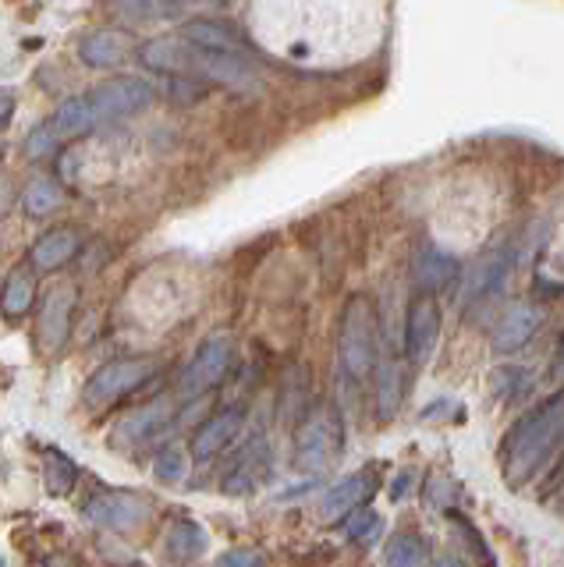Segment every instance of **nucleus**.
<instances>
[{"instance_id":"obj_23","label":"nucleus","mask_w":564,"mask_h":567,"mask_svg":"<svg viewBox=\"0 0 564 567\" xmlns=\"http://www.w3.org/2000/svg\"><path fill=\"white\" fill-rule=\"evenodd\" d=\"M22 206L29 217H50V213H58L64 206V188L58 185V177H50V174H37L32 182L22 188Z\"/></svg>"},{"instance_id":"obj_24","label":"nucleus","mask_w":564,"mask_h":567,"mask_svg":"<svg viewBox=\"0 0 564 567\" xmlns=\"http://www.w3.org/2000/svg\"><path fill=\"white\" fill-rule=\"evenodd\" d=\"M167 419V408L164 404H146V408H139V412H132L125 422L117 425V433L114 440L117 443H146L150 436L161 433V422Z\"/></svg>"},{"instance_id":"obj_7","label":"nucleus","mask_w":564,"mask_h":567,"mask_svg":"<svg viewBox=\"0 0 564 567\" xmlns=\"http://www.w3.org/2000/svg\"><path fill=\"white\" fill-rule=\"evenodd\" d=\"M85 100H90L96 124H100V121H114V117H129V114L146 111L153 103V85L146 79H111V82L96 85Z\"/></svg>"},{"instance_id":"obj_5","label":"nucleus","mask_w":564,"mask_h":567,"mask_svg":"<svg viewBox=\"0 0 564 567\" xmlns=\"http://www.w3.org/2000/svg\"><path fill=\"white\" fill-rule=\"evenodd\" d=\"M235 362V341L227 333H214L199 344V351L192 354V362L182 372V398H203L206 390H214Z\"/></svg>"},{"instance_id":"obj_37","label":"nucleus","mask_w":564,"mask_h":567,"mask_svg":"<svg viewBox=\"0 0 564 567\" xmlns=\"http://www.w3.org/2000/svg\"><path fill=\"white\" fill-rule=\"evenodd\" d=\"M437 567H465V564H458V560H440Z\"/></svg>"},{"instance_id":"obj_31","label":"nucleus","mask_w":564,"mask_h":567,"mask_svg":"<svg viewBox=\"0 0 564 567\" xmlns=\"http://www.w3.org/2000/svg\"><path fill=\"white\" fill-rule=\"evenodd\" d=\"M214 567H267V557H263L256 546H235V549H224Z\"/></svg>"},{"instance_id":"obj_4","label":"nucleus","mask_w":564,"mask_h":567,"mask_svg":"<svg viewBox=\"0 0 564 567\" xmlns=\"http://www.w3.org/2000/svg\"><path fill=\"white\" fill-rule=\"evenodd\" d=\"M153 372H156V359H117V362H107L103 369H96L90 380H85L82 401H85V408L100 412V408H107L117 398H125V394H132V390H139L153 377Z\"/></svg>"},{"instance_id":"obj_11","label":"nucleus","mask_w":564,"mask_h":567,"mask_svg":"<svg viewBox=\"0 0 564 567\" xmlns=\"http://www.w3.org/2000/svg\"><path fill=\"white\" fill-rule=\"evenodd\" d=\"M135 50V35L129 29H96L79 43V58L85 68L107 71V68H121Z\"/></svg>"},{"instance_id":"obj_1","label":"nucleus","mask_w":564,"mask_h":567,"mask_svg":"<svg viewBox=\"0 0 564 567\" xmlns=\"http://www.w3.org/2000/svg\"><path fill=\"white\" fill-rule=\"evenodd\" d=\"M561 436H564V390L536 404L533 412H525L519 422H511V430L501 440L504 483L511 489L525 486L546 465V457L554 454Z\"/></svg>"},{"instance_id":"obj_2","label":"nucleus","mask_w":564,"mask_h":567,"mask_svg":"<svg viewBox=\"0 0 564 567\" xmlns=\"http://www.w3.org/2000/svg\"><path fill=\"white\" fill-rule=\"evenodd\" d=\"M338 362L351 383H366L380 365L377 306L369 295H351L338 323Z\"/></svg>"},{"instance_id":"obj_14","label":"nucleus","mask_w":564,"mask_h":567,"mask_svg":"<svg viewBox=\"0 0 564 567\" xmlns=\"http://www.w3.org/2000/svg\"><path fill=\"white\" fill-rule=\"evenodd\" d=\"M185 40L192 47H199L206 53H224V58H242L249 61L245 53H249V43H245V35L227 25V22H209V18H192V22H185Z\"/></svg>"},{"instance_id":"obj_20","label":"nucleus","mask_w":564,"mask_h":567,"mask_svg":"<svg viewBox=\"0 0 564 567\" xmlns=\"http://www.w3.org/2000/svg\"><path fill=\"white\" fill-rule=\"evenodd\" d=\"M206 546H209V536H206V528L196 525V522H174L167 528V539H164V554L171 564H192V560H199L206 554Z\"/></svg>"},{"instance_id":"obj_15","label":"nucleus","mask_w":564,"mask_h":567,"mask_svg":"<svg viewBox=\"0 0 564 567\" xmlns=\"http://www.w3.org/2000/svg\"><path fill=\"white\" fill-rule=\"evenodd\" d=\"M412 280H416V288L419 295H437V291H444L448 284L458 280V259L451 252H444L440 245L427 241L416 252V266H412Z\"/></svg>"},{"instance_id":"obj_8","label":"nucleus","mask_w":564,"mask_h":567,"mask_svg":"<svg viewBox=\"0 0 564 567\" xmlns=\"http://www.w3.org/2000/svg\"><path fill=\"white\" fill-rule=\"evenodd\" d=\"M79 306L75 288H54L47 291L43 309H40V323H37V337H40V351L43 354H58L72 333V316Z\"/></svg>"},{"instance_id":"obj_9","label":"nucleus","mask_w":564,"mask_h":567,"mask_svg":"<svg viewBox=\"0 0 564 567\" xmlns=\"http://www.w3.org/2000/svg\"><path fill=\"white\" fill-rule=\"evenodd\" d=\"M437 337H440V309H437V298L430 295H419L412 298L409 306V319H404V351H409V362L422 365L433 354L437 348Z\"/></svg>"},{"instance_id":"obj_6","label":"nucleus","mask_w":564,"mask_h":567,"mask_svg":"<svg viewBox=\"0 0 564 567\" xmlns=\"http://www.w3.org/2000/svg\"><path fill=\"white\" fill-rule=\"evenodd\" d=\"M153 504L150 496L132 493V489H100L90 504H85V518L100 528L114 532H135L150 522Z\"/></svg>"},{"instance_id":"obj_33","label":"nucleus","mask_w":564,"mask_h":567,"mask_svg":"<svg viewBox=\"0 0 564 567\" xmlns=\"http://www.w3.org/2000/svg\"><path fill=\"white\" fill-rule=\"evenodd\" d=\"M117 11H125L132 18H164V14H178V4H121Z\"/></svg>"},{"instance_id":"obj_32","label":"nucleus","mask_w":564,"mask_h":567,"mask_svg":"<svg viewBox=\"0 0 564 567\" xmlns=\"http://www.w3.org/2000/svg\"><path fill=\"white\" fill-rule=\"evenodd\" d=\"M348 536H351V543L373 546V539L380 536V518L373 511H359V518L348 525Z\"/></svg>"},{"instance_id":"obj_13","label":"nucleus","mask_w":564,"mask_h":567,"mask_svg":"<svg viewBox=\"0 0 564 567\" xmlns=\"http://www.w3.org/2000/svg\"><path fill=\"white\" fill-rule=\"evenodd\" d=\"M192 75H203L209 82H217L224 89H235V93H256L259 89V71L242 61V58H224V53H206L199 50L196 71Z\"/></svg>"},{"instance_id":"obj_3","label":"nucleus","mask_w":564,"mask_h":567,"mask_svg":"<svg viewBox=\"0 0 564 567\" xmlns=\"http://www.w3.org/2000/svg\"><path fill=\"white\" fill-rule=\"evenodd\" d=\"M345 447V425L334 404H316L302 415L295 430V468L298 472H324L338 461Z\"/></svg>"},{"instance_id":"obj_34","label":"nucleus","mask_w":564,"mask_h":567,"mask_svg":"<svg viewBox=\"0 0 564 567\" xmlns=\"http://www.w3.org/2000/svg\"><path fill=\"white\" fill-rule=\"evenodd\" d=\"M11 206H14V185H11V177L0 174V220L8 217Z\"/></svg>"},{"instance_id":"obj_27","label":"nucleus","mask_w":564,"mask_h":567,"mask_svg":"<svg viewBox=\"0 0 564 567\" xmlns=\"http://www.w3.org/2000/svg\"><path fill=\"white\" fill-rule=\"evenodd\" d=\"M43 472H47V489L54 493V496H64L68 489L75 486V478H79V465L64 451H58V447H47Z\"/></svg>"},{"instance_id":"obj_18","label":"nucleus","mask_w":564,"mask_h":567,"mask_svg":"<svg viewBox=\"0 0 564 567\" xmlns=\"http://www.w3.org/2000/svg\"><path fill=\"white\" fill-rule=\"evenodd\" d=\"M79 252V235L75 230H68V227H54V230H47V235L37 238V245H32V266L43 274H54L61 270L64 262H72Z\"/></svg>"},{"instance_id":"obj_35","label":"nucleus","mask_w":564,"mask_h":567,"mask_svg":"<svg viewBox=\"0 0 564 567\" xmlns=\"http://www.w3.org/2000/svg\"><path fill=\"white\" fill-rule=\"evenodd\" d=\"M11 117H14V93L0 89V128H4V124H11Z\"/></svg>"},{"instance_id":"obj_19","label":"nucleus","mask_w":564,"mask_h":567,"mask_svg":"<svg viewBox=\"0 0 564 567\" xmlns=\"http://www.w3.org/2000/svg\"><path fill=\"white\" fill-rule=\"evenodd\" d=\"M369 489H373V478H369L366 472L348 475V478H341L338 486H330L327 496H324V522H341V518H348V514L356 511L366 501V496H369Z\"/></svg>"},{"instance_id":"obj_12","label":"nucleus","mask_w":564,"mask_h":567,"mask_svg":"<svg viewBox=\"0 0 564 567\" xmlns=\"http://www.w3.org/2000/svg\"><path fill=\"white\" fill-rule=\"evenodd\" d=\"M242 422H245V404H227V408H221V412H214L199 425V433L192 436V457L196 461L217 457L227 443L238 436Z\"/></svg>"},{"instance_id":"obj_25","label":"nucleus","mask_w":564,"mask_h":567,"mask_svg":"<svg viewBox=\"0 0 564 567\" xmlns=\"http://www.w3.org/2000/svg\"><path fill=\"white\" fill-rule=\"evenodd\" d=\"M263 472H267V443H263V436H256V443L245 451V461L232 472V483H227L224 489L235 493V496L253 493V486L263 478Z\"/></svg>"},{"instance_id":"obj_38","label":"nucleus","mask_w":564,"mask_h":567,"mask_svg":"<svg viewBox=\"0 0 564 567\" xmlns=\"http://www.w3.org/2000/svg\"><path fill=\"white\" fill-rule=\"evenodd\" d=\"M0 567H4V560H0Z\"/></svg>"},{"instance_id":"obj_16","label":"nucleus","mask_w":564,"mask_h":567,"mask_svg":"<svg viewBox=\"0 0 564 567\" xmlns=\"http://www.w3.org/2000/svg\"><path fill=\"white\" fill-rule=\"evenodd\" d=\"M543 323V309L540 306H529V301H519L504 312V319L493 330V351L498 354H511L529 344V337L536 333V327Z\"/></svg>"},{"instance_id":"obj_36","label":"nucleus","mask_w":564,"mask_h":567,"mask_svg":"<svg viewBox=\"0 0 564 567\" xmlns=\"http://www.w3.org/2000/svg\"><path fill=\"white\" fill-rule=\"evenodd\" d=\"M551 377H554L557 383H564V341H561V348H557V354H554V362H551Z\"/></svg>"},{"instance_id":"obj_29","label":"nucleus","mask_w":564,"mask_h":567,"mask_svg":"<svg viewBox=\"0 0 564 567\" xmlns=\"http://www.w3.org/2000/svg\"><path fill=\"white\" fill-rule=\"evenodd\" d=\"M153 475L161 478V483H182L185 478V454L178 447H164L161 454H156Z\"/></svg>"},{"instance_id":"obj_30","label":"nucleus","mask_w":564,"mask_h":567,"mask_svg":"<svg viewBox=\"0 0 564 567\" xmlns=\"http://www.w3.org/2000/svg\"><path fill=\"white\" fill-rule=\"evenodd\" d=\"M58 146H61V138L54 135V128H50V121H43V124H37V128L29 132L25 153L32 159H47L50 153H58Z\"/></svg>"},{"instance_id":"obj_10","label":"nucleus","mask_w":564,"mask_h":567,"mask_svg":"<svg viewBox=\"0 0 564 567\" xmlns=\"http://www.w3.org/2000/svg\"><path fill=\"white\" fill-rule=\"evenodd\" d=\"M199 47H192L185 35H156L139 47V61L161 75H192L196 71Z\"/></svg>"},{"instance_id":"obj_21","label":"nucleus","mask_w":564,"mask_h":567,"mask_svg":"<svg viewBox=\"0 0 564 567\" xmlns=\"http://www.w3.org/2000/svg\"><path fill=\"white\" fill-rule=\"evenodd\" d=\"M32 301H37V274L29 266H14L0 288V309L8 319H22L32 309Z\"/></svg>"},{"instance_id":"obj_17","label":"nucleus","mask_w":564,"mask_h":567,"mask_svg":"<svg viewBox=\"0 0 564 567\" xmlns=\"http://www.w3.org/2000/svg\"><path fill=\"white\" fill-rule=\"evenodd\" d=\"M511 262H515V252L511 248H493V252L475 266V274L472 280L465 284V301H483L490 295H498L501 291V284L507 280L511 274Z\"/></svg>"},{"instance_id":"obj_28","label":"nucleus","mask_w":564,"mask_h":567,"mask_svg":"<svg viewBox=\"0 0 564 567\" xmlns=\"http://www.w3.org/2000/svg\"><path fill=\"white\" fill-rule=\"evenodd\" d=\"M398 401H401V372L398 362H383L377 372V412L387 422L398 412Z\"/></svg>"},{"instance_id":"obj_26","label":"nucleus","mask_w":564,"mask_h":567,"mask_svg":"<svg viewBox=\"0 0 564 567\" xmlns=\"http://www.w3.org/2000/svg\"><path fill=\"white\" fill-rule=\"evenodd\" d=\"M383 567H427V546L416 532H398L383 549Z\"/></svg>"},{"instance_id":"obj_22","label":"nucleus","mask_w":564,"mask_h":567,"mask_svg":"<svg viewBox=\"0 0 564 567\" xmlns=\"http://www.w3.org/2000/svg\"><path fill=\"white\" fill-rule=\"evenodd\" d=\"M50 128H54V135L61 142L68 138H82L85 132H93L96 128V114H93V106L85 96H72V100H64L58 106V114L50 117Z\"/></svg>"}]
</instances>
